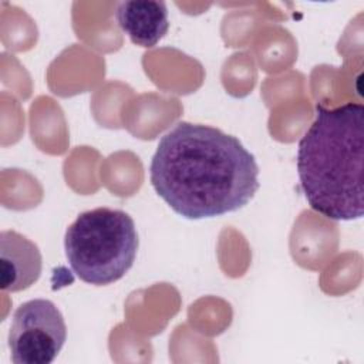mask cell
Returning a JSON list of instances; mask_svg holds the SVG:
<instances>
[{"instance_id": "7a4b0ae2", "label": "cell", "mask_w": 364, "mask_h": 364, "mask_svg": "<svg viewBox=\"0 0 364 364\" xmlns=\"http://www.w3.org/2000/svg\"><path fill=\"white\" fill-rule=\"evenodd\" d=\"M364 107L316 105V118L297 146L300 189L309 206L333 220L363 216Z\"/></svg>"}, {"instance_id": "277c9868", "label": "cell", "mask_w": 364, "mask_h": 364, "mask_svg": "<svg viewBox=\"0 0 364 364\" xmlns=\"http://www.w3.org/2000/svg\"><path fill=\"white\" fill-rule=\"evenodd\" d=\"M67 340V326L58 307L47 299L20 304L11 320L9 348L16 364H50Z\"/></svg>"}, {"instance_id": "8992f818", "label": "cell", "mask_w": 364, "mask_h": 364, "mask_svg": "<svg viewBox=\"0 0 364 364\" xmlns=\"http://www.w3.org/2000/svg\"><path fill=\"white\" fill-rule=\"evenodd\" d=\"M115 18L129 40L144 48L156 46L169 28L168 9L164 1H122L117 6Z\"/></svg>"}, {"instance_id": "6da1fadb", "label": "cell", "mask_w": 364, "mask_h": 364, "mask_svg": "<svg viewBox=\"0 0 364 364\" xmlns=\"http://www.w3.org/2000/svg\"><path fill=\"white\" fill-rule=\"evenodd\" d=\"M149 179L158 196L186 219L236 212L260 186L256 158L236 136L186 121L159 139Z\"/></svg>"}, {"instance_id": "5b68a950", "label": "cell", "mask_w": 364, "mask_h": 364, "mask_svg": "<svg viewBox=\"0 0 364 364\" xmlns=\"http://www.w3.org/2000/svg\"><path fill=\"white\" fill-rule=\"evenodd\" d=\"M43 267L38 246L14 230L0 233V287L3 291H21L34 284Z\"/></svg>"}, {"instance_id": "3957f363", "label": "cell", "mask_w": 364, "mask_h": 364, "mask_svg": "<svg viewBox=\"0 0 364 364\" xmlns=\"http://www.w3.org/2000/svg\"><path fill=\"white\" fill-rule=\"evenodd\" d=\"M139 240L134 219L124 210L95 208L82 212L67 228L65 257L84 283L107 286L134 266Z\"/></svg>"}]
</instances>
